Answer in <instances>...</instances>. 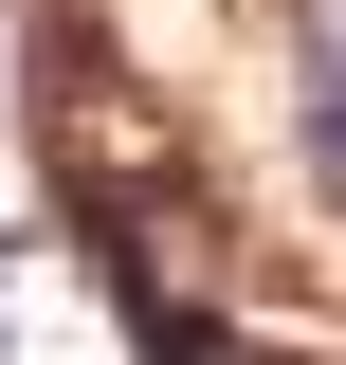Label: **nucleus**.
Returning a JSON list of instances; mask_svg holds the SVG:
<instances>
[{
	"mask_svg": "<svg viewBox=\"0 0 346 365\" xmlns=\"http://www.w3.org/2000/svg\"><path fill=\"white\" fill-rule=\"evenodd\" d=\"M310 182L346 201V0H310Z\"/></svg>",
	"mask_w": 346,
	"mask_h": 365,
	"instance_id": "f257e3e1",
	"label": "nucleus"
}]
</instances>
